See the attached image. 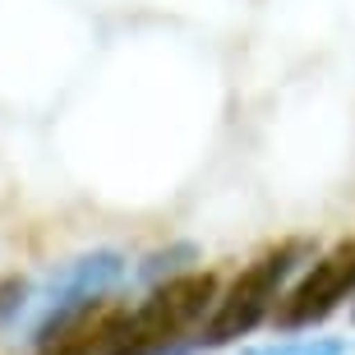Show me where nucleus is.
<instances>
[{
    "label": "nucleus",
    "instance_id": "f257e3e1",
    "mask_svg": "<svg viewBox=\"0 0 355 355\" xmlns=\"http://www.w3.org/2000/svg\"><path fill=\"white\" fill-rule=\"evenodd\" d=\"M217 304L212 272H175L148 291L134 309L116 314L106 355H184Z\"/></svg>",
    "mask_w": 355,
    "mask_h": 355
},
{
    "label": "nucleus",
    "instance_id": "f03ea898",
    "mask_svg": "<svg viewBox=\"0 0 355 355\" xmlns=\"http://www.w3.org/2000/svg\"><path fill=\"white\" fill-rule=\"evenodd\" d=\"M300 263H304V245H277L263 259H254L231 286L217 291V304L203 318V328L194 332L189 351H217V346H231L240 337H250L263 318H272L282 291L291 286V277H295Z\"/></svg>",
    "mask_w": 355,
    "mask_h": 355
},
{
    "label": "nucleus",
    "instance_id": "7ed1b4c3",
    "mask_svg": "<svg viewBox=\"0 0 355 355\" xmlns=\"http://www.w3.org/2000/svg\"><path fill=\"white\" fill-rule=\"evenodd\" d=\"M125 272H130V263L116 250H92V254H79V259L60 263L46 277V286L33 291V300H28L24 318L33 323V337L28 342L37 346L46 332H55L74 314H83L92 304H106V295L125 282Z\"/></svg>",
    "mask_w": 355,
    "mask_h": 355
},
{
    "label": "nucleus",
    "instance_id": "20e7f679",
    "mask_svg": "<svg viewBox=\"0 0 355 355\" xmlns=\"http://www.w3.org/2000/svg\"><path fill=\"white\" fill-rule=\"evenodd\" d=\"M351 295H355V240H342V245H332L323 259H314L282 291V300L272 309V323H277V332L314 328L328 314H337Z\"/></svg>",
    "mask_w": 355,
    "mask_h": 355
},
{
    "label": "nucleus",
    "instance_id": "39448f33",
    "mask_svg": "<svg viewBox=\"0 0 355 355\" xmlns=\"http://www.w3.org/2000/svg\"><path fill=\"white\" fill-rule=\"evenodd\" d=\"M116 304H92L69 323H60L55 332H46L37 342V355H106L111 332H116Z\"/></svg>",
    "mask_w": 355,
    "mask_h": 355
},
{
    "label": "nucleus",
    "instance_id": "423d86ee",
    "mask_svg": "<svg viewBox=\"0 0 355 355\" xmlns=\"http://www.w3.org/2000/svg\"><path fill=\"white\" fill-rule=\"evenodd\" d=\"M240 355H351V342L342 337H272L263 346H245Z\"/></svg>",
    "mask_w": 355,
    "mask_h": 355
}]
</instances>
